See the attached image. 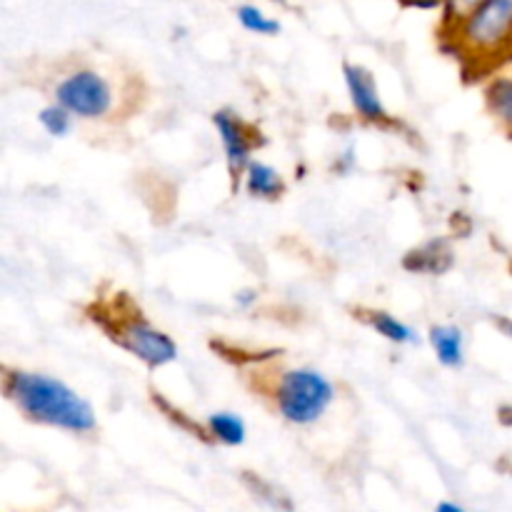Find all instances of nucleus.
Segmentation results:
<instances>
[{"label":"nucleus","mask_w":512,"mask_h":512,"mask_svg":"<svg viewBox=\"0 0 512 512\" xmlns=\"http://www.w3.org/2000/svg\"><path fill=\"white\" fill-rule=\"evenodd\" d=\"M5 395L28 420L68 433H93L98 418L88 400L68 383L33 370H5Z\"/></svg>","instance_id":"1"},{"label":"nucleus","mask_w":512,"mask_h":512,"mask_svg":"<svg viewBox=\"0 0 512 512\" xmlns=\"http://www.w3.org/2000/svg\"><path fill=\"white\" fill-rule=\"evenodd\" d=\"M445 35L470 63H498L512 55V0H483Z\"/></svg>","instance_id":"2"},{"label":"nucleus","mask_w":512,"mask_h":512,"mask_svg":"<svg viewBox=\"0 0 512 512\" xmlns=\"http://www.w3.org/2000/svg\"><path fill=\"white\" fill-rule=\"evenodd\" d=\"M275 410L293 425H313L328 413L335 400V385L315 368L285 370L273 390Z\"/></svg>","instance_id":"3"},{"label":"nucleus","mask_w":512,"mask_h":512,"mask_svg":"<svg viewBox=\"0 0 512 512\" xmlns=\"http://www.w3.org/2000/svg\"><path fill=\"white\" fill-rule=\"evenodd\" d=\"M98 325H103L105 333L115 340V345L138 358L148 368H163L178 360V345L170 335L155 328L148 318L140 315V310H130V313H113L95 318Z\"/></svg>","instance_id":"4"},{"label":"nucleus","mask_w":512,"mask_h":512,"mask_svg":"<svg viewBox=\"0 0 512 512\" xmlns=\"http://www.w3.org/2000/svg\"><path fill=\"white\" fill-rule=\"evenodd\" d=\"M55 103L68 108L70 113L83 120H98L113 110V88L108 80L95 70L83 68L65 75L55 85Z\"/></svg>","instance_id":"5"},{"label":"nucleus","mask_w":512,"mask_h":512,"mask_svg":"<svg viewBox=\"0 0 512 512\" xmlns=\"http://www.w3.org/2000/svg\"><path fill=\"white\" fill-rule=\"evenodd\" d=\"M213 125L215 130H218L220 145H223L230 178H233V185L238 188L245 168H248V163L253 160V150L255 145H258V138H255L253 130H250L238 115L230 113V110H215Z\"/></svg>","instance_id":"6"},{"label":"nucleus","mask_w":512,"mask_h":512,"mask_svg":"<svg viewBox=\"0 0 512 512\" xmlns=\"http://www.w3.org/2000/svg\"><path fill=\"white\" fill-rule=\"evenodd\" d=\"M343 75L345 85H348L350 103H353V110L358 113V118L375 125L390 123V113L383 100H380L378 83H375L373 73L368 68H363V65L345 63Z\"/></svg>","instance_id":"7"},{"label":"nucleus","mask_w":512,"mask_h":512,"mask_svg":"<svg viewBox=\"0 0 512 512\" xmlns=\"http://www.w3.org/2000/svg\"><path fill=\"white\" fill-rule=\"evenodd\" d=\"M428 343L443 368L460 370L465 365V335L458 325H433Z\"/></svg>","instance_id":"8"},{"label":"nucleus","mask_w":512,"mask_h":512,"mask_svg":"<svg viewBox=\"0 0 512 512\" xmlns=\"http://www.w3.org/2000/svg\"><path fill=\"white\" fill-rule=\"evenodd\" d=\"M245 193L260 200H278L285 193V180L278 168L263 163V160H250L243 173Z\"/></svg>","instance_id":"9"},{"label":"nucleus","mask_w":512,"mask_h":512,"mask_svg":"<svg viewBox=\"0 0 512 512\" xmlns=\"http://www.w3.org/2000/svg\"><path fill=\"white\" fill-rule=\"evenodd\" d=\"M450 265H453V250H450L445 240H430L428 245L413 250L405 258V268L413 270V273L443 275Z\"/></svg>","instance_id":"10"},{"label":"nucleus","mask_w":512,"mask_h":512,"mask_svg":"<svg viewBox=\"0 0 512 512\" xmlns=\"http://www.w3.org/2000/svg\"><path fill=\"white\" fill-rule=\"evenodd\" d=\"M205 430H208L213 443L225 445V448H240L248 440V425H245V420L240 415L228 413V410L208 415Z\"/></svg>","instance_id":"11"},{"label":"nucleus","mask_w":512,"mask_h":512,"mask_svg":"<svg viewBox=\"0 0 512 512\" xmlns=\"http://www.w3.org/2000/svg\"><path fill=\"white\" fill-rule=\"evenodd\" d=\"M365 323L380 335V338L390 340L395 345H418V333L415 328H410L408 323H403L400 318L395 315L385 313V310H368L365 313Z\"/></svg>","instance_id":"12"},{"label":"nucleus","mask_w":512,"mask_h":512,"mask_svg":"<svg viewBox=\"0 0 512 512\" xmlns=\"http://www.w3.org/2000/svg\"><path fill=\"white\" fill-rule=\"evenodd\" d=\"M485 103H488L490 115L512 133V75H500L490 80L485 88Z\"/></svg>","instance_id":"13"},{"label":"nucleus","mask_w":512,"mask_h":512,"mask_svg":"<svg viewBox=\"0 0 512 512\" xmlns=\"http://www.w3.org/2000/svg\"><path fill=\"white\" fill-rule=\"evenodd\" d=\"M235 18H238V23L243 25L248 33H258V35H278L280 33L278 20L270 18V15H265L258 5H250V3L238 5V10H235Z\"/></svg>","instance_id":"14"},{"label":"nucleus","mask_w":512,"mask_h":512,"mask_svg":"<svg viewBox=\"0 0 512 512\" xmlns=\"http://www.w3.org/2000/svg\"><path fill=\"white\" fill-rule=\"evenodd\" d=\"M38 123L43 125V130L50 138H65L70 133V128H73V113L68 108H63L60 103H53L40 110Z\"/></svg>","instance_id":"15"},{"label":"nucleus","mask_w":512,"mask_h":512,"mask_svg":"<svg viewBox=\"0 0 512 512\" xmlns=\"http://www.w3.org/2000/svg\"><path fill=\"white\" fill-rule=\"evenodd\" d=\"M483 0H443V20H445V28L450 25L460 23L468 13H473Z\"/></svg>","instance_id":"16"},{"label":"nucleus","mask_w":512,"mask_h":512,"mask_svg":"<svg viewBox=\"0 0 512 512\" xmlns=\"http://www.w3.org/2000/svg\"><path fill=\"white\" fill-rule=\"evenodd\" d=\"M353 168H355V148L350 145V148L343 150V153L338 155V160H335V173L348 175Z\"/></svg>","instance_id":"17"},{"label":"nucleus","mask_w":512,"mask_h":512,"mask_svg":"<svg viewBox=\"0 0 512 512\" xmlns=\"http://www.w3.org/2000/svg\"><path fill=\"white\" fill-rule=\"evenodd\" d=\"M255 300H258V293H255V290H240V293L235 295V303H238L240 308H250Z\"/></svg>","instance_id":"18"},{"label":"nucleus","mask_w":512,"mask_h":512,"mask_svg":"<svg viewBox=\"0 0 512 512\" xmlns=\"http://www.w3.org/2000/svg\"><path fill=\"white\" fill-rule=\"evenodd\" d=\"M435 510H438V512H463L465 508H463V505H458V503H448V500H443V503L435 505Z\"/></svg>","instance_id":"19"},{"label":"nucleus","mask_w":512,"mask_h":512,"mask_svg":"<svg viewBox=\"0 0 512 512\" xmlns=\"http://www.w3.org/2000/svg\"><path fill=\"white\" fill-rule=\"evenodd\" d=\"M410 5H420V8H433V5H443V0H405Z\"/></svg>","instance_id":"20"},{"label":"nucleus","mask_w":512,"mask_h":512,"mask_svg":"<svg viewBox=\"0 0 512 512\" xmlns=\"http://www.w3.org/2000/svg\"><path fill=\"white\" fill-rule=\"evenodd\" d=\"M498 325H500V328H503V333L508 335V338L512 340V320H508V318H498Z\"/></svg>","instance_id":"21"}]
</instances>
